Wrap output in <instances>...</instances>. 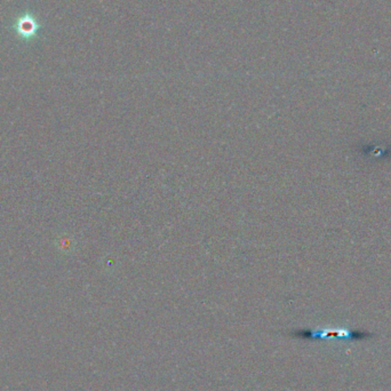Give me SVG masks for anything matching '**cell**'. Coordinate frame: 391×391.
<instances>
[{
	"label": "cell",
	"instance_id": "obj_1",
	"mask_svg": "<svg viewBox=\"0 0 391 391\" xmlns=\"http://www.w3.org/2000/svg\"><path fill=\"white\" fill-rule=\"evenodd\" d=\"M357 333L347 329H321V330L308 331L305 338L311 340L342 339L354 340Z\"/></svg>",
	"mask_w": 391,
	"mask_h": 391
}]
</instances>
